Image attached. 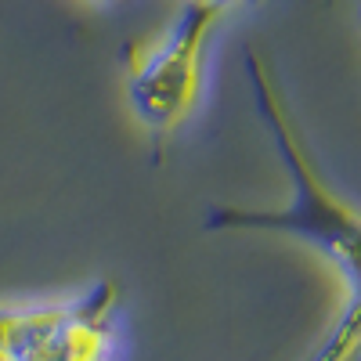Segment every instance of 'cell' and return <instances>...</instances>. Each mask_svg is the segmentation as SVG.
<instances>
[{
	"label": "cell",
	"mask_w": 361,
	"mask_h": 361,
	"mask_svg": "<svg viewBox=\"0 0 361 361\" xmlns=\"http://www.w3.org/2000/svg\"><path fill=\"white\" fill-rule=\"evenodd\" d=\"M357 336H361V325H357V296H354L347 314L340 318V325L333 329V333L325 336V343L311 354V361H354Z\"/></svg>",
	"instance_id": "4"
},
{
	"label": "cell",
	"mask_w": 361,
	"mask_h": 361,
	"mask_svg": "<svg viewBox=\"0 0 361 361\" xmlns=\"http://www.w3.org/2000/svg\"><path fill=\"white\" fill-rule=\"evenodd\" d=\"M231 8V0H188L163 37L127 51V102L156 141H170L195 112L209 40Z\"/></svg>",
	"instance_id": "2"
},
{
	"label": "cell",
	"mask_w": 361,
	"mask_h": 361,
	"mask_svg": "<svg viewBox=\"0 0 361 361\" xmlns=\"http://www.w3.org/2000/svg\"><path fill=\"white\" fill-rule=\"evenodd\" d=\"M231 4H235V8H238V4H246V0H231Z\"/></svg>",
	"instance_id": "5"
},
{
	"label": "cell",
	"mask_w": 361,
	"mask_h": 361,
	"mask_svg": "<svg viewBox=\"0 0 361 361\" xmlns=\"http://www.w3.org/2000/svg\"><path fill=\"white\" fill-rule=\"evenodd\" d=\"M246 69L253 83L257 112L289 173V202L279 209L214 206L206 214V231H267V235H289L296 243H307L314 253H322L340 271L350 293L357 296V209L347 199H340L333 185L318 173L311 148L279 94V83L267 73L257 51H246Z\"/></svg>",
	"instance_id": "1"
},
{
	"label": "cell",
	"mask_w": 361,
	"mask_h": 361,
	"mask_svg": "<svg viewBox=\"0 0 361 361\" xmlns=\"http://www.w3.org/2000/svg\"><path fill=\"white\" fill-rule=\"evenodd\" d=\"M119 286L98 279L76 300L0 307V361H112Z\"/></svg>",
	"instance_id": "3"
}]
</instances>
